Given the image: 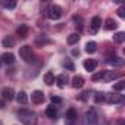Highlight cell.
<instances>
[{"mask_svg": "<svg viewBox=\"0 0 125 125\" xmlns=\"http://www.w3.org/2000/svg\"><path fill=\"white\" fill-rule=\"evenodd\" d=\"M18 119L24 125H37V113L30 109H19L16 112Z\"/></svg>", "mask_w": 125, "mask_h": 125, "instance_id": "cell-1", "label": "cell"}, {"mask_svg": "<svg viewBox=\"0 0 125 125\" xmlns=\"http://www.w3.org/2000/svg\"><path fill=\"white\" fill-rule=\"evenodd\" d=\"M19 56L24 62H27V63H34L35 62V54L31 49V46H22L19 49Z\"/></svg>", "mask_w": 125, "mask_h": 125, "instance_id": "cell-2", "label": "cell"}, {"mask_svg": "<svg viewBox=\"0 0 125 125\" xmlns=\"http://www.w3.org/2000/svg\"><path fill=\"white\" fill-rule=\"evenodd\" d=\"M46 15L50 18V19H59L62 16V8L57 6V5H50L47 9H46Z\"/></svg>", "mask_w": 125, "mask_h": 125, "instance_id": "cell-3", "label": "cell"}, {"mask_svg": "<svg viewBox=\"0 0 125 125\" xmlns=\"http://www.w3.org/2000/svg\"><path fill=\"white\" fill-rule=\"evenodd\" d=\"M99 122V113L94 107L88 109L87 113H85V124L87 125H96Z\"/></svg>", "mask_w": 125, "mask_h": 125, "instance_id": "cell-4", "label": "cell"}, {"mask_svg": "<svg viewBox=\"0 0 125 125\" xmlns=\"http://www.w3.org/2000/svg\"><path fill=\"white\" fill-rule=\"evenodd\" d=\"M65 125H78V115L75 109H69L65 115Z\"/></svg>", "mask_w": 125, "mask_h": 125, "instance_id": "cell-5", "label": "cell"}, {"mask_svg": "<svg viewBox=\"0 0 125 125\" xmlns=\"http://www.w3.org/2000/svg\"><path fill=\"white\" fill-rule=\"evenodd\" d=\"M104 102L110 103V104H116V103H122L124 102V96L118 94V93H112V94H106Z\"/></svg>", "mask_w": 125, "mask_h": 125, "instance_id": "cell-6", "label": "cell"}, {"mask_svg": "<svg viewBox=\"0 0 125 125\" xmlns=\"http://www.w3.org/2000/svg\"><path fill=\"white\" fill-rule=\"evenodd\" d=\"M2 97H3V100H8V102L13 100V97H15V91H13V88H10V87H5V88H2Z\"/></svg>", "mask_w": 125, "mask_h": 125, "instance_id": "cell-7", "label": "cell"}, {"mask_svg": "<svg viewBox=\"0 0 125 125\" xmlns=\"http://www.w3.org/2000/svg\"><path fill=\"white\" fill-rule=\"evenodd\" d=\"M100 27H102V19H100L99 16H94V18L91 19V22H90V31H91L93 34H96Z\"/></svg>", "mask_w": 125, "mask_h": 125, "instance_id": "cell-8", "label": "cell"}, {"mask_svg": "<svg viewBox=\"0 0 125 125\" xmlns=\"http://www.w3.org/2000/svg\"><path fill=\"white\" fill-rule=\"evenodd\" d=\"M31 100H32V103H35V104L43 103V102H44V94H43V91H40V90L32 91V94H31Z\"/></svg>", "mask_w": 125, "mask_h": 125, "instance_id": "cell-9", "label": "cell"}, {"mask_svg": "<svg viewBox=\"0 0 125 125\" xmlns=\"http://www.w3.org/2000/svg\"><path fill=\"white\" fill-rule=\"evenodd\" d=\"M84 68H85V71H88V72L96 71V68H97V60H94V59L85 60V62H84Z\"/></svg>", "mask_w": 125, "mask_h": 125, "instance_id": "cell-10", "label": "cell"}, {"mask_svg": "<svg viewBox=\"0 0 125 125\" xmlns=\"http://www.w3.org/2000/svg\"><path fill=\"white\" fill-rule=\"evenodd\" d=\"M2 62L6 65H13L15 63V54L12 53H3L2 54Z\"/></svg>", "mask_w": 125, "mask_h": 125, "instance_id": "cell-11", "label": "cell"}, {"mask_svg": "<svg viewBox=\"0 0 125 125\" xmlns=\"http://www.w3.org/2000/svg\"><path fill=\"white\" fill-rule=\"evenodd\" d=\"M118 77H119V74L116 71H106V72H103V80L104 81H113Z\"/></svg>", "mask_w": 125, "mask_h": 125, "instance_id": "cell-12", "label": "cell"}, {"mask_svg": "<svg viewBox=\"0 0 125 125\" xmlns=\"http://www.w3.org/2000/svg\"><path fill=\"white\" fill-rule=\"evenodd\" d=\"M69 81V78H68V75L66 74H62V75H59V77H56V83H57V85L60 87V88H63L65 85H66V83Z\"/></svg>", "mask_w": 125, "mask_h": 125, "instance_id": "cell-13", "label": "cell"}, {"mask_svg": "<svg viewBox=\"0 0 125 125\" xmlns=\"http://www.w3.org/2000/svg\"><path fill=\"white\" fill-rule=\"evenodd\" d=\"M83 85H84V78L81 75H75L72 78V87L74 88H81Z\"/></svg>", "mask_w": 125, "mask_h": 125, "instance_id": "cell-14", "label": "cell"}, {"mask_svg": "<svg viewBox=\"0 0 125 125\" xmlns=\"http://www.w3.org/2000/svg\"><path fill=\"white\" fill-rule=\"evenodd\" d=\"M46 115H47L50 119H56V118H57V110H56L54 104H50V106L46 109Z\"/></svg>", "mask_w": 125, "mask_h": 125, "instance_id": "cell-15", "label": "cell"}, {"mask_svg": "<svg viewBox=\"0 0 125 125\" xmlns=\"http://www.w3.org/2000/svg\"><path fill=\"white\" fill-rule=\"evenodd\" d=\"M107 62H109L110 65H113V66H122V65H124V59H121V57H118V56L109 57Z\"/></svg>", "mask_w": 125, "mask_h": 125, "instance_id": "cell-16", "label": "cell"}, {"mask_svg": "<svg viewBox=\"0 0 125 125\" xmlns=\"http://www.w3.org/2000/svg\"><path fill=\"white\" fill-rule=\"evenodd\" d=\"M16 100H18L19 104H27V103H28V96H27V93H25V91H19V93L16 94Z\"/></svg>", "mask_w": 125, "mask_h": 125, "instance_id": "cell-17", "label": "cell"}, {"mask_svg": "<svg viewBox=\"0 0 125 125\" xmlns=\"http://www.w3.org/2000/svg\"><path fill=\"white\" fill-rule=\"evenodd\" d=\"M16 34L19 35V38H27V35H28V27L27 25H21L16 30Z\"/></svg>", "mask_w": 125, "mask_h": 125, "instance_id": "cell-18", "label": "cell"}, {"mask_svg": "<svg viewBox=\"0 0 125 125\" xmlns=\"http://www.w3.org/2000/svg\"><path fill=\"white\" fill-rule=\"evenodd\" d=\"M115 28H118V22L109 18V19L106 21V24H104V30H107V31H110V30H115Z\"/></svg>", "mask_w": 125, "mask_h": 125, "instance_id": "cell-19", "label": "cell"}, {"mask_svg": "<svg viewBox=\"0 0 125 125\" xmlns=\"http://www.w3.org/2000/svg\"><path fill=\"white\" fill-rule=\"evenodd\" d=\"M96 50H97V43L96 41H88L85 44V52L87 53H94Z\"/></svg>", "mask_w": 125, "mask_h": 125, "instance_id": "cell-20", "label": "cell"}, {"mask_svg": "<svg viewBox=\"0 0 125 125\" xmlns=\"http://www.w3.org/2000/svg\"><path fill=\"white\" fill-rule=\"evenodd\" d=\"M44 83H46L47 85L54 84V75H53V72H47V74H44Z\"/></svg>", "mask_w": 125, "mask_h": 125, "instance_id": "cell-21", "label": "cell"}, {"mask_svg": "<svg viewBox=\"0 0 125 125\" xmlns=\"http://www.w3.org/2000/svg\"><path fill=\"white\" fill-rule=\"evenodd\" d=\"M2 44H3V47H13L15 46V40L12 37H6V38H3Z\"/></svg>", "mask_w": 125, "mask_h": 125, "instance_id": "cell-22", "label": "cell"}, {"mask_svg": "<svg viewBox=\"0 0 125 125\" xmlns=\"http://www.w3.org/2000/svg\"><path fill=\"white\" fill-rule=\"evenodd\" d=\"M72 19H74V22H75V27L78 28V31H81V30H83V18H81V16H77V15H75V16H74Z\"/></svg>", "mask_w": 125, "mask_h": 125, "instance_id": "cell-23", "label": "cell"}, {"mask_svg": "<svg viewBox=\"0 0 125 125\" xmlns=\"http://www.w3.org/2000/svg\"><path fill=\"white\" fill-rule=\"evenodd\" d=\"M113 40H115L116 43H124V41H125V32H118V34H115V35H113Z\"/></svg>", "mask_w": 125, "mask_h": 125, "instance_id": "cell-24", "label": "cell"}, {"mask_svg": "<svg viewBox=\"0 0 125 125\" xmlns=\"http://www.w3.org/2000/svg\"><path fill=\"white\" fill-rule=\"evenodd\" d=\"M78 40H80V35L78 34H71L69 37H68V44H75V43H78Z\"/></svg>", "mask_w": 125, "mask_h": 125, "instance_id": "cell-25", "label": "cell"}, {"mask_svg": "<svg viewBox=\"0 0 125 125\" xmlns=\"http://www.w3.org/2000/svg\"><path fill=\"white\" fill-rule=\"evenodd\" d=\"M125 88V81H119V83H116L115 85H113V90L115 91H121V90H124Z\"/></svg>", "mask_w": 125, "mask_h": 125, "instance_id": "cell-26", "label": "cell"}, {"mask_svg": "<svg viewBox=\"0 0 125 125\" xmlns=\"http://www.w3.org/2000/svg\"><path fill=\"white\" fill-rule=\"evenodd\" d=\"M104 97H106V93H97L94 100H96V103H102V102H104Z\"/></svg>", "mask_w": 125, "mask_h": 125, "instance_id": "cell-27", "label": "cell"}, {"mask_svg": "<svg viewBox=\"0 0 125 125\" xmlns=\"http://www.w3.org/2000/svg\"><path fill=\"white\" fill-rule=\"evenodd\" d=\"M3 6L6 9H15L16 8V2H3Z\"/></svg>", "mask_w": 125, "mask_h": 125, "instance_id": "cell-28", "label": "cell"}, {"mask_svg": "<svg viewBox=\"0 0 125 125\" xmlns=\"http://www.w3.org/2000/svg\"><path fill=\"white\" fill-rule=\"evenodd\" d=\"M90 94H91L90 91H84V93H81V94L78 96V99H80L81 102H85V100H87V99L90 97Z\"/></svg>", "mask_w": 125, "mask_h": 125, "instance_id": "cell-29", "label": "cell"}, {"mask_svg": "<svg viewBox=\"0 0 125 125\" xmlns=\"http://www.w3.org/2000/svg\"><path fill=\"white\" fill-rule=\"evenodd\" d=\"M116 13H118L119 18H125V8H124V6H119L118 10H116Z\"/></svg>", "mask_w": 125, "mask_h": 125, "instance_id": "cell-30", "label": "cell"}, {"mask_svg": "<svg viewBox=\"0 0 125 125\" xmlns=\"http://www.w3.org/2000/svg\"><path fill=\"white\" fill-rule=\"evenodd\" d=\"M63 66L68 68L69 71H74V63H72L71 60H65V62H63Z\"/></svg>", "mask_w": 125, "mask_h": 125, "instance_id": "cell-31", "label": "cell"}, {"mask_svg": "<svg viewBox=\"0 0 125 125\" xmlns=\"http://www.w3.org/2000/svg\"><path fill=\"white\" fill-rule=\"evenodd\" d=\"M100 78H103V71H100V72H97V74H94V75L91 77L93 81H97V80H100Z\"/></svg>", "mask_w": 125, "mask_h": 125, "instance_id": "cell-32", "label": "cell"}, {"mask_svg": "<svg viewBox=\"0 0 125 125\" xmlns=\"http://www.w3.org/2000/svg\"><path fill=\"white\" fill-rule=\"evenodd\" d=\"M52 103H53V104H54V103L59 104V103H62V99L57 97V96H52Z\"/></svg>", "mask_w": 125, "mask_h": 125, "instance_id": "cell-33", "label": "cell"}, {"mask_svg": "<svg viewBox=\"0 0 125 125\" xmlns=\"http://www.w3.org/2000/svg\"><path fill=\"white\" fill-rule=\"evenodd\" d=\"M3 107H5V100L0 99V109H3Z\"/></svg>", "mask_w": 125, "mask_h": 125, "instance_id": "cell-34", "label": "cell"}, {"mask_svg": "<svg viewBox=\"0 0 125 125\" xmlns=\"http://www.w3.org/2000/svg\"><path fill=\"white\" fill-rule=\"evenodd\" d=\"M72 54H74V56H78V54H80V52H78V50H74V52H72Z\"/></svg>", "mask_w": 125, "mask_h": 125, "instance_id": "cell-35", "label": "cell"}, {"mask_svg": "<svg viewBox=\"0 0 125 125\" xmlns=\"http://www.w3.org/2000/svg\"><path fill=\"white\" fill-rule=\"evenodd\" d=\"M0 125H5V124H3V122H2V121H0Z\"/></svg>", "mask_w": 125, "mask_h": 125, "instance_id": "cell-36", "label": "cell"}]
</instances>
